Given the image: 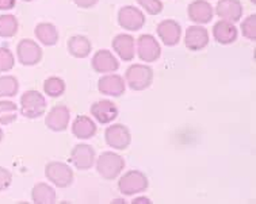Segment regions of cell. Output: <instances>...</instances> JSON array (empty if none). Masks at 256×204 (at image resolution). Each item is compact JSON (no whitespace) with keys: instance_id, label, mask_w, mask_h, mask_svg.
I'll return each mask as SVG.
<instances>
[{"instance_id":"cell-1","label":"cell","mask_w":256,"mask_h":204,"mask_svg":"<svg viewBox=\"0 0 256 204\" xmlns=\"http://www.w3.org/2000/svg\"><path fill=\"white\" fill-rule=\"evenodd\" d=\"M125 168V160L120 154L104 152L96 160V171L104 180H116Z\"/></svg>"},{"instance_id":"cell-2","label":"cell","mask_w":256,"mask_h":204,"mask_svg":"<svg viewBox=\"0 0 256 204\" xmlns=\"http://www.w3.org/2000/svg\"><path fill=\"white\" fill-rule=\"evenodd\" d=\"M154 81V69L142 64H134L126 69L125 83L133 91H145Z\"/></svg>"},{"instance_id":"cell-3","label":"cell","mask_w":256,"mask_h":204,"mask_svg":"<svg viewBox=\"0 0 256 204\" xmlns=\"http://www.w3.org/2000/svg\"><path fill=\"white\" fill-rule=\"evenodd\" d=\"M20 112L28 119H37L46 112V100L38 91H28L20 98Z\"/></svg>"},{"instance_id":"cell-4","label":"cell","mask_w":256,"mask_h":204,"mask_svg":"<svg viewBox=\"0 0 256 204\" xmlns=\"http://www.w3.org/2000/svg\"><path fill=\"white\" fill-rule=\"evenodd\" d=\"M149 186L148 177L141 171H129L118 180V190L122 195L134 196L146 191Z\"/></svg>"},{"instance_id":"cell-5","label":"cell","mask_w":256,"mask_h":204,"mask_svg":"<svg viewBox=\"0 0 256 204\" xmlns=\"http://www.w3.org/2000/svg\"><path fill=\"white\" fill-rule=\"evenodd\" d=\"M45 176L58 188H68L74 183V171L70 165L60 161H52L45 167Z\"/></svg>"},{"instance_id":"cell-6","label":"cell","mask_w":256,"mask_h":204,"mask_svg":"<svg viewBox=\"0 0 256 204\" xmlns=\"http://www.w3.org/2000/svg\"><path fill=\"white\" fill-rule=\"evenodd\" d=\"M104 139H106V144L110 148L116 149V150H126L130 146L132 135L129 129L125 125L116 123V125L108 126L106 129Z\"/></svg>"},{"instance_id":"cell-7","label":"cell","mask_w":256,"mask_h":204,"mask_svg":"<svg viewBox=\"0 0 256 204\" xmlns=\"http://www.w3.org/2000/svg\"><path fill=\"white\" fill-rule=\"evenodd\" d=\"M16 54L19 62L24 66L37 65L42 60V49L37 45V42L28 38L19 42L16 46Z\"/></svg>"},{"instance_id":"cell-8","label":"cell","mask_w":256,"mask_h":204,"mask_svg":"<svg viewBox=\"0 0 256 204\" xmlns=\"http://www.w3.org/2000/svg\"><path fill=\"white\" fill-rule=\"evenodd\" d=\"M118 23L128 31H138L145 24V15L137 7L125 5L118 11Z\"/></svg>"},{"instance_id":"cell-9","label":"cell","mask_w":256,"mask_h":204,"mask_svg":"<svg viewBox=\"0 0 256 204\" xmlns=\"http://www.w3.org/2000/svg\"><path fill=\"white\" fill-rule=\"evenodd\" d=\"M137 54L141 61L154 62L162 56V47L156 38L150 34H142L137 39Z\"/></svg>"},{"instance_id":"cell-10","label":"cell","mask_w":256,"mask_h":204,"mask_svg":"<svg viewBox=\"0 0 256 204\" xmlns=\"http://www.w3.org/2000/svg\"><path fill=\"white\" fill-rule=\"evenodd\" d=\"M70 118V108L64 104H57V106L52 107L50 111L48 112L46 118H45V125L49 130L54 131V133H61L68 129Z\"/></svg>"},{"instance_id":"cell-11","label":"cell","mask_w":256,"mask_h":204,"mask_svg":"<svg viewBox=\"0 0 256 204\" xmlns=\"http://www.w3.org/2000/svg\"><path fill=\"white\" fill-rule=\"evenodd\" d=\"M95 150L90 145L80 144L76 145L70 150V161L74 164V167L79 171H88L95 164Z\"/></svg>"},{"instance_id":"cell-12","label":"cell","mask_w":256,"mask_h":204,"mask_svg":"<svg viewBox=\"0 0 256 204\" xmlns=\"http://www.w3.org/2000/svg\"><path fill=\"white\" fill-rule=\"evenodd\" d=\"M126 83L120 74H106L98 81V91L102 95L120 98L125 93Z\"/></svg>"},{"instance_id":"cell-13","label":"cell","mask_w":256,"mask_h":204,"mask_svg":"<svg viewBox=\"0 0 256 204\" xmlns=\"http://www.w3.org/2000/svg\"><path fill=\"white\" fill-rule=\"evenodd\" d=\"M158 35L166 46H175L180 41L182 28L174 19H166L158 26Z\"/></svg>"},{"instance_id":"cell-14","label":"cell","mask_w":256,"mask_h":204,"mask_svg":"<svg viewBox=\"0 0 256 204\" xmlns=\"http://www.w3.org/2000/svg\"><path fill=\"white\" fill-rule=\"evenodd\" d=\"M187 14H188V19L191 22H194L196 24H206L213 19L214 11H213V7L210 5L209 1H206V0H194L188 5Z\"/></svg>"},{"instance_id":"cell-15","label":"cell","mask_w":256,"mask_h":204,"mask_svg":"<svg viewBox=\"0 0 256 204\" xmlns=\"http://www.w3.org/2000/svg\"><path fill=\"white\" fill-rule=\"evenodd\" d=\"M184 45L188 50L198 51L209 45V33L202 26H190L184 35Z\"/></svg>"},{"instance_id":"cell-16","label":"cell","mask_w":256,"mask_h":204,"mask_svg":"<svg viewBox=\"0 0 256 204\" xmlns=\"http://www.w3.org/2000/svg\"><path fill=\"white\" fill-rule=\"evenodd\" d=\"M91 66L96 73H110V72H116L120 68V62L112 51L102 49L94 54Z\"/></svg>"},{"instance_id":"cell-17","label":"cell","mask_w":256,"mask_h":204,"mask_svg":"<svg viewBox=\"0 0 256 204\" xmlns=\"http://www.w3.org/2000/svg\"><path fill=\"white\" fill-rule=\"evenodd\" d=\"M216 14L222 20L236 23L242 16V1L240 0H220L216 5Z\"/></svg>"},{"instance_id":"cell-18","label":"cell","mask_w":256,"mask_h":204,"mask_svg":"<svg viewBox=\"0 0 256 204\" xmlns=\"http://www.w3.org/2000/svg\"><path fill=\"white\" fill-rule=\"evenodd\" d=\"M91 115L102 125H108L116 121L118 116V108L110 100H99L91 106Z\"/></svg>"},{"instance_id":"cell-19","label":"cell","mask_w":256,"mask_h":204,"mask_svg":"<svg viewBox=\"0 0 256 204\" xmlns=\"http://www.w3.org/2000/svg\"><path fill=\"white\" fill-rule=\"evenodd\" d=\"M112 50L124 61L134 58V38L129 34H118L112 42Z\"/></svg>"},{"instance_id":"cell-20","label":"cell","mask_w":256,"mask_h":204,"mask_svg":"<svg viewBox=\"0 0 256 204\" xmlns=\"http://www.w3.org/2000/svg\"><path fill=\"white\" fill-rule=\"evenodd\" d=\"M213 37L220 45H230L238 39V28L228 20H218L213 27Z\"/></svg>"},{"instance_id":"cell-21","label":"cell","mask_w":256,"mask_h":204,"mask_svg":"<svg viewBox=\"0 0 256 204\" xmlns=\"http://www.w3.org/2000/svg\"><path fill=\"white\" fill-rule=\"evenodd\" d=\"M72 134L79 139H90L96 134L95 122L86 115H79L72 123Z\"/></svg>"},{"instance_id":"cell-22","label":"cell","mask_w":256,"mask_h":204,"mask_svg":"<svg viewBox=\"0 0 256 204\" xmlns=\"http://www.w3.org/2000/svg\"><path fill=\"white\" fill-rule=\"evenodd\" d=\"M68 51L70 56L74 58H87L91 53L92 45L88 38L84 35H74L70 38V41L66 43Z\"/></svg>"},{"instance_id":"cell-23","label":"cell","mask_w":256,"mask_h":204,"mask_svg":"<svg viewBox=\"0 0 256 204\" xmlns=\"http://www.w3.org/2000/svg\"><path fill=\"white\" fill-rule=\"evenodd\" d=\"M34 34L42 45L45 46H54L58 42V31L56 26L49 22H42L36 26Z\"/></svg>"},{"instance_id":"cell-24","label":"cell","mask_w":256,"mask_h":204,"mask_svg":"<svg viewBox=\"0 0 256 204\" xmlns=\"http://www.w3.org/2000/svg\"><path fill=\"white\" fill-rule=\"evenodd\" d=\"M32 199L36 204L56 203V191L46 183H38L32 190Z\"/></svg>"},{"instance_id":"cell-25","label":"cell","mask_w":256,"mask_h":204,"mask_svg":"<svg viewBox=\"0 0 256 204\" xmlns=\"http://www.w3.org/2000/svg\"><path fill=\"white\" fill-rule=\"evenodd\" d=\"M66 81L57 76L48 77L44 81V92L50 98H60L61 95L66 92Z\"/></svg>"},{"instance_id":"cell-26","label":"cell","mask_w":256,"mask_h":204,"mask_svg":"<svg viewBox=\"0 0 256 204\" xmlns=\"http://www.w3.org/2000/svg\"><path fill=\"white\" fill-rule=\"evenodd\" d=\"M18 33V20L14 15H0V37L11 38Z\"/></svg>"},{"instance_id":"cell-27","label":"cell","mask_w":256,"mask_h":204,"mask_svg":"<svg viewBox=\"0 0 256 204\" xmlns=\"http://www.w3.org/2000/svg\"><path fill=\"white\" fill-rule=\"evenodd\" d=\"M18 89L19 83L14 76H0V98H12Z\"/></svg>"},{"instance_id":"cell-28","label":"cell","mask_w":256,"mask_h":204,"mask_svg":"<svg viewBox=\"0 0 256 204\" xmlns=\"http://www.w3.org/2000/svg\"><path fill=\"white\" fill-rule=\"evenodd\" d=\"M18 118V107L12 102H0V125H10Z\"/></svg>"},{"instance_id":"cell-29","label":"cell","mask_w":256,"mask_h":204,"mask_svg":"<svg viewBox=\"0 0 256 204\" xmlns=\"http://www.w3.org/2000/svg\"><path fill=\"white\" fill-rule=\"evenodd\" d=\"M242 33L250 41L256 39V15H250L242 23Z\"/></svg>"},{"instance_id":"cell-30","label":"cell","mask_w":256,"mask_h":204,"mask_svg":"<svg viewBox=\"0 0 256 204\" xmlns=\"http://www.w3.org/2000/svg\"><path fill=\"white\" fill-rule=\"evenodd\" d=\"M15 60L7 47H0V72H8L14 68Z\"/></svg>"},{"instance_id":"cell-31","label":"cell","mask_w":256,"mask_h":204,"mask_svg":"<svg viewBox=\"0 0 256 204\" xmlns=\"http://www.w3.org/2000/svg\"><path fill=\"white\" fill-rule=\"evenodd\" d=\"M137 3H138L149 15H158L164 8L163 3H162L160 0H137Z\"/></svg>"},{"instance_id":"cell-32","label":"cell","mask_w":256,"mask_h":204,"mask_svg":"<svg viewBox=\"0 0 256 204\" xmlns=\"http://www.w3.org/2000/svg\"><path fill=\"white\" fill-rule=\"evenodd\" d=\"M11 181H12L11 173L4 168L0 167V191H4L6 188H8Z\"/></svg>"},{"instance_id":"cell-33","label":"cell","mask_w":256,"mask_h":204,"mask_svg":"<svg viewBox=\"0 0 256 204\" xmlns=\"http://www.w3.org/2000/svg\"><path fill=\"white\" fill-rule=\"evenodd\" d=\"M99 0H74V3L80 8H91L98 3Z\"/></svg>"},{"instance_id":"cell-34","label":"cell","mask_w":256,"mask_h":204,"mask_svg":"<svg viewBox=\"0 0 256 204\" xmlns=\"http://www.w3.org/2000/svg\"><path fill=\"white\" fill-rule=\"evenodd\" d=\"M15 7V0H0V9H11Z\"/></svg>"},{"instance_id":"cell-35","label":"cell","mask_w":256,"mask_h":204,"mask_svg":"<svg viewBox=\"0 0 256 204\" xmlns=\"http://www.w3.org/2000/svg\"><path fill=\"white\" fill-rule=\"evenodd\" d=\"M132 203L133 204H150L152 203V202H150V199H149V198H136L134 200H133V202H132Z\"/></svg>"},{"instance_id":"cell-36","label":"cell","mask_w":256,"mask_h":204,"mask_svg":"<svg viewBox=\"0 0 256 204\" xmlns=\"http://www.w3.org/2000/svg\"><path fill=\"white\" fill-rule=\"evenodd\" d=\"M3 137H4V135H3V131H2V129H0V142H2Z\"/></svg>"},{"instance_id":"cell-37","label":"cell","mask_w":256,"mask_h":204,"mask_svg":"<svg viewBox=\"0 0 256 204\" xmlns=\"http://www.w3.org/2000/svg\"><path fill=\"white\" fill-rule=\"evenodd\" d=\"M250 1H251V3H254V4H255V3H256V0H250Z\"/></svg>"},{"instance_id":"cell-38","label":"cell","mask_w":256,"mask_h":204,"mask_svg":"<svg viewBox=\"0 0 256 204\" xmlns=\"http://www.w3.org/2000/svg\"><path fill=\"white\" fill-rule=\"evenodd\" d=\"M24 1H33V0H24Z\"/></svg>"}]
</instances>
